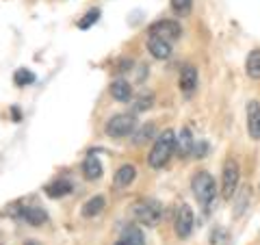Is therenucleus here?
I'll list each match as a JSON object with an SVG mask.
<instances>
[{
    "instance_id": "nucleus-6",
    "label": "nucleus",
    "mask_w": 260,
    "mask_h": 245,
    "mask_svg": "<svg viewBox=\"0 0 260 245\" xmlns=\"http://www.w3.org/2000/svg\"><path fill=\"white\" fill-rule=\"evenodd\" d=\"M180 35H182V28H180V24L174 22V20H158L150 26V37L165 39L169 44L176 42Z\"/></svg>"
},
{
    "instance_id": "nucleus-22",
    "label": "nucleus",
    "mask_w": 260,
    "mask_h": 245,
    "mask_svg": "<svg viewBox=\"0 0 260 245\" xmlns=\"http://www.w3.org/2000/svg\"><path fill=\"white\" fill-rule=\"evenodd\" d=\"M228 243H230V234L223 228H215L210 232V245H228Z\"/></svg>"
},
{
    "instance_id": "nucleus-27",
    "label": "nucleus",
    "mask_w": 260,
    "mask_h": 245,
    "mask_svg": "<svg viewBox=\"0 0 260 245\" xmlns=\"http://www.w3.org/2000/svg\"><path fill=\"white\" fill-rule=\"evenodd\" d=\"M24 245H39V241H35V239H28V241L24 243Z\"/></svg>"
},
{
    "instance_id": "nucleus-20",
    "label": "nucleus",
    "mask_w": 260,
    "mask_h": 245,
    "mask_svg": "<svg viewBox=\"0 0 260 245\" xmlns=\"http://www.w3.org/2000/svg\"><path fill=\"white\" fill-rule=\"evenodd\" d=\"M13 83H15V87H28L35 83V74L26 68H20V70H15V74H13Z\"/></svg>"
},
{
    "instance_id": "nucleus-1",
    "label": "nucleus",
    "mask_w": 260,
    "mask_h": 245,
    "mask_svg": "<svg viewBox=\"0 0 260 245\" xmlns=\"http://www.w3.org/2000/svg\"><path fill=\"white\" fill-rule=\"evenodd\" d=\"M174 150H176V133L174 130H165V133H160L156 137V141H154V148L148 154L150 167H154V169L165 167L167 161L174 157Z\"/></svg>"
},
{
    "instance_id": "nucleus-2",
    "label": "nucleus",
    "mask_w": 260,
    "mask_h": 245,
    "mask_svg": "<svg viewBox=\"0 0 260 245\" xmlns=\"http://www.w3.org/2000/svg\"><path fill=\"white\" fill-rule=\"evenodd\" d=\"M191 191H193L195 198H198L200 204L208 206V204L215 200V195H217V182H215V178L210 176L208 171H198V174L193 176V180H191Z\"/></svg>"
},
{
    "instance_id": "nucleus-13",
    "label": "nucleus",
    "mask_w": 260,
    "mask_h": 245,
    "mask_svg": "<svg viewBox=\"0 0 260 245\" xmlns=\"http://www.w3.org/2000/svg\"><path fill=\"white\" fill-rule=\"evenodd\" d=\"M111 96L115 98L117 102H128L130 98H133V87H130L128 80H113L111 85Z\"/></svg>"
},
{
    "instance_id": "nucleus-7",
    "label": "nucleus",
    "mask_w": 260,
    "mask_h": 245,
    "mask_svg": "<svg viewBox=\"0 0 260 245\" xmlns=\"http://www.w3.org/2000/svg\"><path fill=\"white\" fill-rule=\"evenodd\" d=\"M174 230L180 239H186V236L193 232V210H191V206H186V204L178 206L176 219H174Z\"/></svg>"
},
{
    "instance_id": "nucleus-10",
    "label": "nucleus",
    "mask_w": 260,
    "mask_h": 245,
    "mask_svg": "<svg viewBox=\"0 0 260 245\" xmlns=\"http://www.w3.org/2000/svg\"><path fill=\"white\" fill-rule=\"evenodd\" d=\"M74 191V185H72L70 178H56L54 182H50L46 187V195L48 198H65V195H70Z\"/></svg>"
},
{
    "instance_id": "nucleus-24",
    "label": "nucleus",
    "mask_w": 260,
    "mask_h": 245,
    "mask_svg": "<svg viewBox=\"0 0 260 245\" xmlns=\"http://www.w3.org/2000/svg\"><path fill=\"white\" fill-rule=\"evenodd\" d=\"M191 7H193V0H172V9L178 15H186L191 11Z\"/></svg>"
},
{
    "instance_id": "nucleus-12",
    "label": "nucleus",
    "mask_w": 260,
    "mask_h": 245,
    "mask_svg": "<svg viewBox=\"0 0 260 245\" xmlns=\"http://www.w3.org/2000/svg\"><path fill=\"white\" fill-rule=\"evenodd\" d=\"M148 50L152 52L154 59L165 61V59H169V54H172V44L165 42V39H158V37H150Z\"/></svg>"
},
{
    "instance_id": "nucleus-16",
    "label": "nucleus",
    "mask_w": 260,
    "mask_h": 245,
    "mask_svg": "<svg viewBox=\"0 0 260 245\" xmlns=\"http://www.w3.org/2000/svg\"><path fill=\"white\" fill-rule=\"evenodd\" d=\"M135 178H137L135 165H121L115 174V185L117 187H130V182H135Z\"/></svg>"
},
{
    "instance_id": "nucleus-8",
    "label": "nucleus",
    "mask_w": 260,
    "mask_h": 245,
    "mask_svg": "<svg viewBox=\"0 0 260 245\" xmlns=\"http://www.w3.org/2000/svg\"><path fill=\"white\" fill-rule=\"evenodd\" d=\"M20 219H24L28 226H44L48 222V213L42 208V206H24L20 208V213H15Z\"/></svg>"
},
{
    "instance_id": "nucleus-17",
    "label": "nucleus",
    "mask_w": 260,
    "mask_h": 245,
    "mask_svg": "<svg viewBox=\"0 0 260 245\" xmlns=\"http://www.w3.org/2000/svg\"><path fill=\"white\" fill-rule=\"evenodd\" d=\"M104 206H107V202H104L102 195H93L91 200L83 204V215L85 217H95V215L102 213Z\"/></svg>"
},
{
    "instance_id": "nucleus-19",
    "label": "nucleus",
    "mask_w": 260,
    "mask_h": 245,
    "mask_svg": "<svg viewBox=\"0 0 260 245\" xmlns=\"http://www.w3.org/2000/svg\"><path fill=\"white\" fill-rule=\"evenodd\" d=\"M245 70H247V76L258 80L260 78V50H251L247 54V61H245Z\"/></svg>"
},
{
    "instance_id": "nucleus-4",
    "label": "nucleus",
    "mask_w": 260,
    "mask_h": 245,
    "mask_svg": "<svg viewBox=\"0 0 260 245\" xmlns=\"http://www.w3.org/2000/svg\"><path fill=\"white\" fill-rule=\"evenodd\" d=\"M137 130V117L130 115V113H117L113 115L107 126H104V133H107L111 139H121V137H128Z\"/></svg>"
},
{
    "instance_id": "nucleus-23",
    "label": "nucleus",
    "mask_w": 260,
    "mask_h": 245,
    "mask_svg": "<svg viewBox=\"0 0 260 245\" xmlns=\"http://www.w3.org/2000/svg\"><path fill=\"white\" fill-rule=\"evenodd\" d=\"M100 20V9H91V11H87L85 13V18L78 22V28H89V26H93V24Z\"/></svg>"
},
{
    "instance_id": "nucleus-18",
    "label": "nucleus",
    "mask_w": 260,
    "mask_h": 245,
    "mask_svg": "<svg viewBox=\"0 0 260 245\" xmlns=\"http://www.w3.org/2000/svg\"><path fill=\"white\" fill-rule=\"evenodd\" d=\"M121 241H124L126 245H145L143 232H141L137 226H128V228H124V232H121Z\"/></svg>"
},
{
    "instance_id": "nucleus-28",
    "label": "nucleus",
    "mask_w": 260,
    "mask_h": 245,
    "mask_svg": "<svg viewBox=\"0 0 260 245\" xmlns=\"http://www.w3.org/2000/svg\"><path fill=\"white\" fill-rule=\"evenodd\" d=\"M115 245H126V243H124V241H117V243H115Z\"/></svg>"
},
{
    "instance_id": "nucleus-9",
    "label": "nucleus",
    "mask_w": 260,
    "mask_h": 245,
    "mask_svg": "<svg viewBox=\"0 0 260 245\" xmlns=\"http://www.w3.org/2000/svg\"><path fill=\"white\" fill-rule=\"evenodd\" d=\"M178 85H180V91L184 96H193L195 87H198V70H195L193 65H184L182 72H180V80H178Z\"/></svg>"
},
{
    "instance_id": "nucleus-25",
    "label": "nucleus",
    "mask_w": 260,
    "mask_h": 245,
    "mask_svg": "<svg viewBox=\"0 0 260 245\" xmlns=\"http://www.w3.org/2000/svg\"><path fill=\"white\" fill-rule=\"evenodd\" d=\"M152 102H154V96H152V94H143L139 100H137L135 111H145V109H150V107H152Z\"/></svg>"
},
{
    "instance_id": "nucleus-21",
    "label": "nucleus",
    "mask_w": 260,
    "mask_h": 245,
    "mask_svg": "<svg viewBox=\"0 0 260 245\" xmlns=\"http://www.w3.org/2000/svg\"><path fill=\"white\" fill-rule=\"evenodd\" d=\"M154 124H143L141 128H139V133L135 135V143L137 145H141V143H145V141H150V139L154 137Z\"/></svg>"
},
{
    "instance_id": "nucleus-11",
    "label": "nucleus",
    "mask_w": 260,
    "mask_h": 245,
    "mask_svg": "<svg viewBox=\"0 0 260 245\" xmlns=\"http://www.w3.org/2000/svg\"><path fill=\"white\" fill-rule=\"evenodd\" d=\"M247 133L251 139H260V104L249 102L247 104Z\"/></svg>"
},
{
    "instance_id": "nucleus-5",
    "label": "nucleus",
    "mask_w": 260,
    "mask_h": 245,
    "mask_svg": "<svg viewBox=\"0 0 260 245\" xmlns=\"http://www.w3.org/2000/svg\"><path fill=\"white\" fill-rule=\"evenodd\" d=\"M239 178H241V167L234 159H225L223 163V176H221V195L225 200H232L239 189Z\"/></svg>"
},
{
    "instance_id": "nucleus-26",
    "label": "nucleus",
    "mask_w": 260,
    "mask_h": 245,
    "mask_svg": "<svg viewBox=\"0 0 260 245\" xmlns=\"http://www.w3.org/2000/svg\"><path fill=\"white\" fill-rule=\"evenodd\" d=\"M13 117H15V121H20V111L18 109H13Z\"/></svg>"
},
{
    "instance_id": "nucleus-15",
    "label": "nucleus",
    "mask_w": 260,
    "mask_h": 245,
    "mask_svg": "<svg viewBox=\"0 0 260 245\" xmlns=\"http://www.w3.org/2000/svg\"><path fill=\"white\" fill-rule=\"evenodd\" d=\"M83 176L87 180H100L102 178V163L95 157H87L83 163Z\"/></svg>"
},
{
    "instance_id": "nucleus-14",
    "label": "nucleus",
    "mask_w": 260,
    "mask_h": 245,
    "mask_svg": "<svg viewBox=\"0 0 260 245\" xmlns=\"http://www.w3.org/2000/svg\"><path fill=\"white\" fill-rule=\"evenodd\" d=\"M176 148L178 152H180V157H189V154H193V148H195V139L191 137V130L189 128H182V133L178 135L176 139Z\"/></svg>"
},
{
    "instance_id": "nucleus-3",
    "label": "nucleus",
    "mask_w": 260,
    "mask_h": 245,
    "mask_svg": "<svg viewBox=\"0 0 260 245\" xmlns=\"http://www.w3.org/2000/svg\"><path fill=\"white\" fill-rule=\"evenodd\" d=\"M133 215L139 224L154 228V226H158L162 219V206L156 200H139L133 206Z\"/></svg>"
}]
</instances>
